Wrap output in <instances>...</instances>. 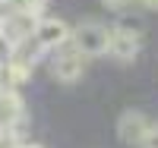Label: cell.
<instances>
[{
	"mask_svg": "<svg viewBox=\"0 0 158 148\" xmlns=\"http://www.w3.org/2000/svg\"><path fill=\"white\" fill-rule=\"evenodd\" d=\"M133 6H142V10H152V13H158V0H130Z\"/></svg>",
	"mask_w": 158,
	"mask_h": 148,
	"instance_id": "12",
	"label": "cell"
},
{
	"mask_svg": "<svg viewBox=\"0 0 158 148\" xmlns=\"http://www.w3.org/2000/svg\"><path fill=\"white\" fill-rule=\"evenodd\" d=\"M139 32L133 29H127V25H114V29H108V50L104 54H111V57L117 63H133L139 57Z\"/></svg>",
	"mask_w": 158,
	"mask_h": 148,
	"instance_id": "4",
	"label": "cell"
},
{
	"mask_svg": "<svg viewBox=\"0 0 158 148\" xmlns=\"http://www.w3.org/2000/svg\"><path fill=\"white\" fill-rule=\"evenodd\" d=\"M149 126H152V120L142 110H123L120 120H117V139L123 145H139L142 136L149 132Z\"/></svg>",
	"mask_w": 158,
	"mask_h": 148,
	"instance_id": "7",
	"label": "cell"
},
{
	"mask_svg": "<svg viewBox=\"0 0 158 148\" xmlns=\"http://www.w3.org/2000/svg\"><path fill=\"white\" fill-rule=\"evenodd\" d=\"M16 148H41V145H16Z\"/></svg>",
	"mask_w": 158,
	"mask_h": 148,
	"instance_id": "13",
	"label": "cell"
},
{
	"mask_svg": "<svg viewBox=\"0 0 158 148\" xmlns=\"http://www.w3.org/2000/svg\"><path fill=\"white\" fill-rule=\"evenodd\" d=\"M85 66H89V60L79 50H73L70 41L63 47H57V50H51V76H54L57 82H63V85L79 82V79L85 76Z\"/></svg>",
	"mask_w": 158,
	"mask_h": 148,
	"instance_id": "2",
	"label": "cell"
},
{
	"mask_svg": "<svg viewBox=\"0 0 158 148\" xmlns=\"http://www.w3.org/2000/svg\"><path fill=\"white\" fill-rule=\"evenodd\" d=\"M139 148H158V123H152V126H149V132L142 136Z\"/></svg>",
	"mask_w": 158,
	"mask_h": 148,
	"instance_id": "9",
	"label": "cell"
},
{
	"mask_svg": "<svg viewBox=\"0 0 158 148\" xmlns=\"http://www.w3.org/2000/svg\"><path fill=\"white\" fill-rule=\"evenodd\" d=\"M41 16H32V13H0V35L6 38V44L16 50L22 44H29L32 41V35H35V25Z\"/></svg>",
	"mask_w": 158,
	"mask_h": 148,
	"instance_id": "3",
	"label": "cell"
},
{
	"mask_svg": "<svg viewBox=\"0 0 158 148\" xmlns=\"http://www.w3.org/2000/svg\"><path fill=\"white\" fill-rule=\"evenodd\" d=\"M70 47L79 50L82 57H101L108 50V29L101 22H79L70 29Z\"/></svg>",
	"mask_w": 158,
	"mask_h": 148,
	"instance_id": "1",
	"label": "cell"
},
{
	"mask_svg": "<svg viewBox=\"0 0 158 148\" xmlns=\"http://www.w3.org/2000/svg\"><path fill=\"white\" fill-rule=\"evenodd\" d=\"M22 123H25V101L19 98V91L0 88V129L16 136Z\"/></svg>",
	"mask_w": 158,
	"mask_h": 148,
	"instance_id": "6",
	"label": "cell"
},
{
	"mask_svg": "<svg viewBox=\"0 0 158 148\" xmlns=\"http://www.w3.org/2000/svg\"><path fill=\"white\" fill-rule=\"evenodd\" d=\"M19 145V136H13V132L0 129V148H16Z\"/></svg>",
	"mask_w": 158,
	"mask_h": 148,
	"instance_id": "11",
	"label": "cell"
},
{
	"mask_svg": "<svg viewBox=\"0 0 158 148\" xmlns=\"http://www.w3.org/2000/svg\"><path fill=\"white\" fill-rule=\"evenodd\" d=\"M10 13H32V16H38L44 6V0H0Z\"/></svg>",
	"mask_w": 158,
	"mask_h": 148,
	"instance_id": "8",
	"label": "cell"
},
{
	"mask_svg": "<svg viewBox=\"0 0 158 148\" xmlns=\"http://www.w3.org/2000/svg\"><path fill=\"white\" fill-rule=\"evenodd\" d=\"M32 41H35L38 47H41L44 54H51V50H57V47H63V44L70 41V25L63 22V19H57V16L38 19Z\"/></svg>",
	"mask_w": 158,
	"mask_h": 148,
	"instance_id": "5",
	"label": "cell"
},
{
	"mask_svg": "<svg viewBox=\"0 0 158 148\" xmlns=\"http://www.w3.org/2000/svg\"><path fill=\"white\" fill-rule=\"evenodd\" d=\"M101 6H108L111 13H127V10H133L130 0H101Z\"/></svg>",
	"mask_w": 158,
	"mask_h": 148,
	"instance_id": "10",
	"label": "cell"
}]
</instances>
